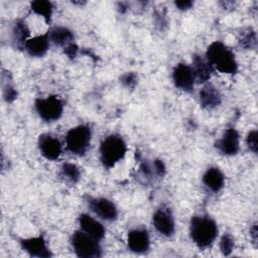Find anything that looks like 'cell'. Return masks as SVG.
I'll list each match as a JSON object with an SVG mask.
<instances>
[{
	"instance_id": "1",
	"label": "cell",
	"mask_w": 258,
	"mask_h": 258,
	"mask_svg": "<svg viewBox=\"0 0 258 258\" xmlns=\"http://www.w3.org/2000/svg\"><path fill=\"white\" fill-rule=\"evenodd\" d=\"M204 55L213 71L220 74L234 76L239 70L235 52L222 40H215L211 42Z\"/></svg>"
},
{
	"instance_id": "2",
	"label": "cell",
	"mask_w": 258,
	"mask_h": 258,
	"mask_svg": "<svg viewBox=\"0 0 258 258\" xmlns=\"http://www.w3.org/2000/svg\"><path fill=\"white\" fill-rule=\"evenodd\" d=\"M188 234L191 242L199 249L210 248L218 238V224L214 218L207 214L195 215L189 221Z\"/></svg>"
},
{
	"instance_id": "3",
	"label": "cell",
	"mask_w": 258,
	"mask_h": 258,
	"mask_svg": "<svg viewBox=\"0 0 258 258\" xmlns=\"http://www.w3.org/2000/svg\"><path fill=\"white\" fill-rule=\"evenodd\" d=\"M127 150L125 139L120 134L111 133L105 136L100 143L99 159L105 168L110 169L125 157Z\"/></svg>"
},
{
	"instance_id": "4",
	"label": "cell",
	"mask_w": 258,
	"mask_h": 258,
	"mask_svg": "<svg viewBox=\"0 0 258 258\" xmlns=\"http://www.w3.org/2000/svg\"><path fill=\"white\" fill-rule=\"evenodd\" d=\"M93 130L88 124H79L68 130L64 136L66 149L73 155L84 156L92 143Z\"/></svg>"
},
{
	"instance_id": "5",
	"label": "cell",
	"mask_w": 258,
	"mask_h": 258,
	"mask_svg": "<svg viewBox=\"0 0 258 258\" xmlns=\"http://www.w3.org/2000/svg\"><path fill=\"white\" fill-rule=\"evenodd\" d=\"M70 243L74 253L80 258H98L103 255L101 241L80 229L72 234Z\"/></svg>"
},
{
	"instance_id": "6",
	"label": "cell",
	"mask_w": 258,
	"mask_h": 258,
	"mask_svg": "<svg viewBox=\"0 0 258 258\" xmlns=\"http://www.w3.org/2000/svg\"><path fill=\"white\" fill-rule=\"evenodd\" d=\"M63 102L56 95L40 97L34 101V110L45 123H53L59 120L63 114Z\"/></svg>"
},
{
	"instance_id": "7",
	"label": "cell",
	"mask_w": 258,
	"mask_h": 258,
	"mask_svg": "<svg viewBox=\"0 0 258 258\" xmlns=\"http://www.w3.org/2000/svg\"><path fill=\"white\" fill-rule=\"evenodd\" d=\"M86 204L92 215L102 222L112 223L118 219L119 211L116 204L106 197L89 196Z\"/></svg>"
},
{
	"instance_id": "8",
	"label": "cell",
	"mask_w": 258,
	"mask_h": 258,
	"mask_svg": "<svg viewBox=\"0 0 258 258\" xmlns=\"http://www.w3.org/2000/svg\"><path fill=\"white\" fill-rule=\"evenodd\" d=\"M151 223L155 231L164 238H170L175 233V219L167 206H160L154 211Z\"/></svg>"
},
{
	"instance_id": "9",
	"label": "cell",
	"mask_w": 258,
	"mask_h": 258,
	"mask_svg": "<svg viewBox=\"0 0 258 258\" xmlns=\"http://www.w3.org/2000/svg\"><path fill=\"white\" fill-rule=\"evenodd\" d=\"M217 151L224 156H235L241 147V137L239 131L234 127H227L222 135L216 140Z\"/></svg>"
},
{
	"instance_id": "10",
	"label": "cell",
	"mask_w": 258,
	"mask_h": 258,
	"mask_svg": "<svg viewBox=\"0 0 258 258\" xmlns=\"http://www.w3.org/2000/svg\"><path fill=\"white\" fill-rule=\"evenodd\" d=\"M171 80L176 89L184 93H191L197 84L190 63L178 62L171 72Z\"/></svg>"
},
{
	"instance_id": "11",
	"label": "cell",
	"mask_w": 258,
	"mask_h": 258,
	"mask_svg": "<svg viewBox=\"0 0 258 258\" xmlns=\"http://www.w3.org/2000/svg\"><path fill=\"white\" fill-rule=\"evenodd\" d=\"M39 153L47 160H57L63 150V144L59 138L51 133H42L37 139Z\"/></svg>"
},
{
	"instance_id": "12",
	"label": "cell",
	"mask_w": 258,
	"mask_h": 258,
	"mask_svg": "<svg viewBox=\"0 0 258 258\" xmlns=\"http://www.w3.org/2000/svg\"><path fill=\"white\" fill-rule=\"evenodd\" d=\"M126 243L128 249L135 254H145L150 249V236L143 227H135L127 233Z\"/></svg>"
},
{
	"instance_id": "13",
	"label": "cell",
	"mask_w": 258,
	"mask_h": 258,
	"mask_svg": "<svg viewBox=\"0 0 258 258\" xmlns=\"http://www.w3.org/2000/svg\"><path fill=\"white\" fill-rule=\"evenodd\" d=\"M21 249L31 257L48 258L52 256L46 240L42 236H32L19 240Z\"/></svg>"
},
{
	"instance_id": "14",
	"label": "cell",
	"mask_w": 258,
	"mask_h": 258,
	"mask_svg": "<svg viewBox=\"0 0 258 258\" xmlns=\"http://www.w3.org/2000/svg\"><path fill=\"white\" fill-rule=\"evenodd\" d=\"M198 97L201 107L207 111L217 109L223 102V96L220 90L210 82L203 85L199 91Z\"/></svg>"
},
{
	"instance_id": "15",
	"label": "cell",
	"mask_w": 258,
	"mask_h": 258,
	"mask_svg": "<svg viewBox=\"0 0 258 258\" xmlns=\"http://www.w3.org/2000/svg\"><path fill=\"white\" fill-rule=\"evenodd\" d=\"M79 229L90 236L102 241L106 234V228L101 220L89 213H82L78 217Z\"/></svg>"
},
{
	"instance_id": "16",
	"label": "cell",
	"mask_w": 258,
	"mask_h": 258,
	"mask_svg": "<svg viewBox=\"0 0 258 258\" xmlns=\"http://www.w3.org/2000/svg\"><path fill=\"white\" fill-rule=\"evenodd\" d=\"M226 176L223 170L216 165L209 166L202 175V183L212 194H219L225 186Z\"/></svg>"
},
{
	"instance_id": "17",
	"label": "cell",
	"mask_w": 258,
	"mask_h": 258,
	"mask_svg": "<svg viewBox=\"0 0 258 258\" xmlns=\"http://www.w3.org/2000/svg\"><path fill=\"white\" fill-rule=\"evenodd\" d=\"M50 43L66 49L67 47L75 44V34L72 29L63 25L51 26L47 31Z\"/></svg>"
},
{
	"instance_id": "18",
	"label": "cell",
	"mask_w": 258,
	"mask_h": 258,
	"mask_svg": "<svg viewBox=\"0 0 258 258\" xmlns=\"http://www.w3.org/2000/svg\"><path fill=\"white\" fill-rule=\"evenodd\" d=\"M47 32L31 36L25 43L23 50L31 57H42L46 54L50 46Z\"/></svg>"
},
{
	"instance_id": "19",
	"label": "cell",
	"mask_w": 258,
	"mask_h": 258,
	"mask_svg": "<svg viewBox=\"0 0 258 258\" xmlns=\"http://www.w3.org/2000/svg\"><path fill=\"white\" fill-rule=\"evenodd\" d=\"M191 68L195 73L197 84H206L210 82L213 74V69L208 62L205 55L200 53H195L191 58Z\"/></svg>"
},
{
	"instance_id": "20",
	"label": "cell",
	"mask_w": 258,
	"mask_h": 258,
	"mask_svg": "<svg viewBox=\"0 0 258 258\" xmlns=\"http://www.w3.org/2000/svg\"><path fill=\"white\" fill-rule=\"evenodd\" d=\"M30 29L22 18L16 19L11 27V42L17 49H23L26 41L30 38Z\"/></svg>"
},
{
	"instance_id": "21",
	"label": "cell",
	"mask_w": 258,
	"mask_h": 258,
	"mask_svg": "<svg viewBox=\"0 0 258 258\" xmlns=\"http://www.w3.org/2000/svg\"><path fill=\"white\" fill-rule=\"evenodd\" d=\"M58 175L63 182L74 185L80 181L82 172L81 168L76 163L63 162L59 167Z\"/></svg>"
},
{
	"instance_id": "22",
	"label": "cell",
	"mask_w": 258,
	"mask_h": 258,
	"mask_svg": "<svg viewBox=\"0 0 258 258\" xmlns=\"http://www.w3.org/2000/svg\"><path fill=\"white\" fill-rule=\"evenodd\" d=\"M30 11L41 17L45 23H50L53 14V4L48 0H35L29 4Z\"/></svg>"
},
{
	"instance_id": "23",
	"label": "cell",
	"mask_w": 258,
	"mask_h": 258,
	"mask_svg": "<svg viewBox=\"0 0 258 258\" xmlns=\"http://www.w3.org/2000/svg\"><path fill=\"white\" fill-rule=\"evenodd\" d=\"M239 46L243 49L252 50L257 47V34L252 27L244 28L238 37Z\"/></svg>"
},
{
	"instance_id": "24",
	"label": "cell",
	"mask_w": 258,
	"mask_h": 258,
	"mask_svg": "<svg viewBox=\"0 0 258 258\" xmlns=\"http://www.w3.org/2000/svg\"><path fill=\"white\" fill-rule=\"evenodd\" d=\"M235 248L234 237L230 233H224L219 240V249L222 255L230 256Z\"/></svg>"
},
{
	"instance_id": "25",
	"label": "cell",
	"mask_w": 258,
	"mask_h": 258,
	"mask_svg": "<svg viewBox=\"0 0 258 258\" xmlns=\"http://www.w3.org/2000/svg\"><path fill=\"white\" fill-rule=\"evenodd\" d=\"M257 137H258V132L256 129L250 130L245 138V144L249 151H251L254 154H257L258 151V142H257Z\"/></svg>"
},
{
	"instance_id": "26",
	"label": "cell",
	"mask_w": 258,
	"mask_h": 258,
	"mask_svg": "<svg viewBox=\"0 0 258 258\" xmlns=\"http://www.w3.org/2000/svg\"><path fill=\"white\" fill-rule=\"evenodd\" d=\"M120 82L124 87L133 89L138 83V76L133 72H127L120 77Z\"/></svg>"
},
{
	"instance_id": "27",
	"label": "cell",
	"mask_w": 258,
	"mask_h": 258,
	"mask_svg": "<svg viewBox=\"0 0 258 258\" xmlns=\"http://www.w3.org/2000/svg\"><path fill=\"white\" fill-rule=\"evenodd\" d=\"M3 99L7 103H12L17 98V90L15 87L9 83H7L5 86H3L2 89Z\"/></svg>"
},
{
	"instance_id": "28",
	"label": "cell",
	"mask_w": 258,
	"mask_h": 258,
	"mask_svg": "<svg viewBox=\"0 0 258 258\" xmlns=\"http://www.w3.org/2000/svg\"><path fill=\"white\" fill-rule=\"evenodd\" d=\"M174 7L179 11H187L192 8L195 2L191 0H182V1H174Z\"/></svg>"
},
{
	"instance_id": "29",
	"label": "cell",
	"mask_w": 258,
	"mask_h": 258,
	"mask_svg": "<svg viewBox=\"0 0 258 258\" xmlns=\"http://www.w3.org/2000/svg\"><path fill=\"white\" fill-rule=\"evenodd\" d=\"M250 239L255 247H257L258 241V230H257V222H254L250 227Z\"/></svg>"
}]
</instances>
